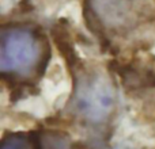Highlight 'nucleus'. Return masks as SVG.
<instances>
[{"label":"nucleus","mask_w":155,"mask_h":149,"mask_svg":"<svg viewBox=\"0 0 155 149\" xmlns=\"http://www.w3.org/2000/svg\"><path fill=\"white\" fill-rule=\"evenodd\" d=\"M127 4V0H95L94 10L106 26L124 27L129 16Z\"/></svg>","instance_id":"3"},{"label":"nucleus","mask_w":155,"mask_h":149,"mask_svg":"<svg viewBox=\"0 0 155 149\" xmlns=\"http://www.w3.org/2000/svg\"><path fill=\"white\" fill-rule=\"evenodd\" d=\"M71 111L91 125H102L110 119L116 107V94L112 81L101 73H84L78 77Z\"/></svg>","instance_id":"1"},{"label":"nucleus","mask_w":155,"mask_h":149,"mask_svg":"<svg viewBox=\"0 0 155 149\" xmlns=\"http://www.w3.org/2000/svg\"><path fill=\"white\" fill-rule=\"evenodd\" d=\"M0 149H45L42 136L33 133H12L3 138Z\"/></svg>","instance_id":"4"},{"label":"nucleus","mask_w":155,"mask_h":149,"mask_svg":"<svg viewBox=\"0 0 155 149\" xmlns=\"http://www.w3.org/2000/svg\"><path fill=\"white\" fill-rule=\"evenodd\" d=\"M40 37L33 30L25 27H11L3 30L0 48L2 72L11 74H27L33 68L42 74L48 62H44Z\"/></svg>","instance_id":"2"}]
</instances>
